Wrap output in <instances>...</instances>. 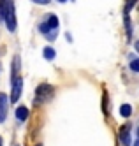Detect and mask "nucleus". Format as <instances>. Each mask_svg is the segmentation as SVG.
<instances>
[{
  "label": "nucleus",
  "mask_w": 139,
  "mask_h": 146,
  "mask_svg": "<svg viewBox=\"0 0 139 146\" xmlns=\"http://www.w3.org/2000/svg\"><path fill=\"white\" fill-rule=\"evenodd\" d=\"M4 19L7 23V30H9V32H14V30H16V16H14V4H13V0L9 2V5L5 9Z\"/></svg>",
  "instance_id": "obj_1"
},
{
  "label": "nucleus",
  "mask_w": 139,
  "mask_h": 146,
  "mask_svg": "<svg viewBox=\"0 0 139 146\" xmlns=\"http://www.w3.org/2000/svg\"><path fill=\"white\" fill-rule=\"evenodd\" d=\"M53 93H55V88L51 85H41L37 88V100H48V99H51Z\"/></svg>",
  "instance_id": "obj_2"
},
{
  "label": "nucleus",
  "mask_w": 139,
  "mask_h": 146,
  "mask_svg": "<svg viewBox=\"0 0 139 146\" xmlns=\"http://www.w3.org/2000/svg\"><path fill=\"white\" fill-rule=\"evenodd\" d=\"M21 86H23V79L19 76H14L13 78V93H11V100L16 102L21 95Z\"/></svg>",
  "instance_id": "obj_3"
},
{
  "label": "nucleus",
  "mask_w": 139,
  "mask_h": 146,
  "mask_svg": "<svg viewBox=\"0 0 139 146\" xmlns=\"http://www.w3.org/2000/svg\"><path fill=\"white\" fill-rule=\"evenodd\" d=\"M7 116V97L5 93H0V123Z\"/></svg>",
  "instance_id": "obj_4"
},
{
  "label": "nucleus",
  "mask_w": 139,
  "mask_h": 146,
  "mask_svg": "<svg viewBox=\"0 0 139 146\" xmlns=\"http://www.w3.org/2000/svg\"><path fill=\"white\" fill-rule=\"evenodd\" d=\"M120 141H122V144H125V146H129V144H130V137H129V125H125V127H122V129H120Z\"/></svg>",
  "instance_id": "obj_5"
},
{
  "label": "nucleus",
  "mask_w": 139,
  "mask_h": 146,
  "mask_svg": "<svg viewBox=\"0 0 139 146\" xmlns=\"http://www.w3.org/2000/svg\"><path fill=\"white\" fill-rule=\"evenodd\" d=\"M27 116H28L27 106H19V108L16 109V118H18V120H27Z\"/></svg>",
  "instance_id": "obj_6"
},
{
  "label": "nucleus",
  "mask_w": 139,
  "mask_h": 146,
  "mask_svg": "<svg viewBox=\"0 0 139 146\" xmlns=\"http://www.w3.org/2000/svg\"><path fill=\"white\" fill-rule=\"evenodd\" d=\"M44 58L46 60H53L55 58V49L53 48H44Z\"/></svg>",
  "instance_id": "obj_7"
},
{
  "label": "nucleus",
  "mask_w": 139,
  "mask_h": 146,
  "mask_svg": "<svg viewBox=\"0 0 139 146\" xmlns=\"http://www.w3.org/2000/svg\"><path fill=\"white\" fill-rule=\"evenodd\" d=\"M120 113H122V116H130L132 109H130V106H129V104H123V106H122V109H120Z\"/></svg>",
  "instance_id": "obj_8"
},
{
  "label": "nucleus",
  "mask_w": 139,
  "mask_h": 146,
  "mask_svg": "<svg viewBox=\"0 0 139 146\" xmlns=\"http://www.w3.org/2000/svg\"><path fill=\"white\" fill-rule=\"evenodd\" d=\"M136 5V0H127V5H125V13H129L130 9Z\"/></svg>",
  "instance_id": "obj_9"
},
{
  "label": "nucleus",
  "mask_w": 139,
  "mask_h": 146,
  "mask_svg": "<svg viewBox=\"0 0 139 146\" xmlns=\"http://www.w3.org/2000/svg\"><path fill=\"white\" fill-rule=\"evenodd\" d=\"M130 69H132L134 72H137V70H139V60H132V64H130Z\"/></svg>",
  "instance_id": "obj_10"
},
{
  "label": "nucleus",
  "mask_w": 139,
  "mask_h": 146,
  "mask_svg": "<svg viewBox=\"0 0 139 146\" xmlns=\"http://www.w3.org/2000/svg\"><path fill=\"white\" fill-rule=\"evenodd\" d=\"M35 4H49V0H34Z\"/></svg>",
  "instance_id": "obj_11"
},
{
  "label": "nucleus",
  "mask_w": 139,
  "mask_h": 146,
  "mask_svg": "<svg viewBox=\"0 0 139 146\" xmlns=\"http://www.w3.org/2000/svg\"><path fill=\"white\" fill-rule=\"evenodd\" d=\"M60 2H67V0H60Z\"/></svg>",
  "instance_id": "obj_12"
},
{
  "label": "nucleus",
  "mask_w": 139,
  "mask_h": 146,
  "mask_svg": "<svg viewBox=\"0 0 139 146\" xmlns=\"http://www.w3.org/2000/svg\"><path fill=\"white\" fill-rule=\"evenodd\" d=\"M0 146H2V141H0Z\"/></svg>",
  "instance_id": "obj_13"
},
{
  "label": "nucleus",
  "mask_w": 139,
  "mask_h": 146,
  "mask_svg": "<svg viewBox=\"0 0 139 146\" xmlns=\"http://www.w3.org/2000/svg\"><path fill=\"white\" fill-rule=\"evenodd\" d=\"M37 146H41V144H37Z\"/></svg>",
  "instance_id": "obj_14"
}]
</instances>
